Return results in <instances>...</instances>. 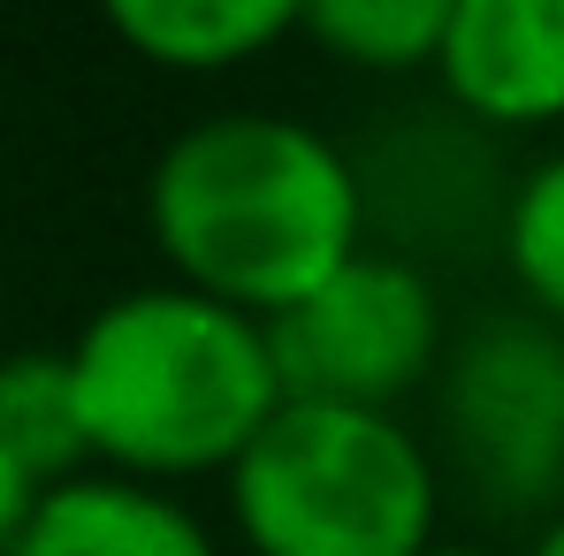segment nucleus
<instances>
[{"mask_svg":"<svg viewBox=\"0 0 564 556\" xmlns=\"http://www.w3.org/2000/svg\"><path fill=\"white\" fill-rule=\"evenodd\" d=\"M145 237L169 282L275 320L375 244L359 153L282 107H214L145 176Z\"/></svg>","mask_w":564,"mask_h":556,"instance_id":"nucleus-1","label":"nucleus"},{"mask_svg":"<svg viewBox=\"0 0 564 556\" xmlns=\"http://www.w3.org/2000/svg\"><path fill=\"white\" fill-rule=\"evenodd\" d=\"M62 351L93 465L153 488L229 480L237 458L290 404L268 320L198 297L169 275L130 282L93 305Z\"/></svg>","mask_w":564,"mask_h":556,"instance_id":"nucleus-2","label":"nucleus"},{"mask_svg":"<svg viewBox=\"0 0 564 556\" xmlns=\"http://www.w3.org/2000/svg\"><path fill=\"white\" fill-rule=\"evenodd\" d=\"M443 458L404 412L290 396L221 480L252 556H420L443 542Z\"/></svg>","mask_w":564,"mask_h":556,"instance_id":"nucleus-3","label":"nucleus"},{"mask_svg":"<svg viewBox=\"0 0 564 556\" xmlns=\"http://www.w3.org/2000/svg\"><path fill=\"white\" fill-rule=\"evenodd\" d=\"M435 458L488 519L564 511V328L527 305L473 313L435 373Z\"/></svg>","mask_w":564,"mask_h":556,"instance_id":"nucleus-4","label":"nucleus"},{"mask_svg":"<svg viewBox=\"0 0 564 556\" xmlns=\"http://www.w3.org/2000/svg\"><path fill=\"white\" fill-rule=\"evenodd\" d=\"M451 305L435 268L367 244L351 268L321 282L313 297H297L290 313L268 320L282 389L305 404H367L397 412L404 396H420L443 359H451Z\"/></svg>","mask_w":564,"mask_h":556,"instance_id":"nucleus-5","label":"nucleus"},{"mask_svg":"<svg viewBox=\"0 0 564 556\" xmlns=\"http://www.w3.org/2000/svg\"><path fill=\"white\" fill-rule=\"evenodd\" d=\"M359 176H367V214H375L381 252H404L420 268H435L451 252H496L511 176L496 168V138L473 130L466 115L435 107V115L381 130L359 153Z\"/></svg>","mask_w":564,"mask_h":556,"instance_id":"nucleus-6","label":"nucleus"},{"mask_svg":"<svg viewBox=\"0 0 564 556\" xmlns=\"http://www.w3.org/2000/svg\"><path fill=\"white\" fill-rule=\"evenodd\" d=\"M443 107L488 138L564 122V0H451L435 54Z\"/></svg>","mask_w":564,"mask_h":556,"instance_id":"nucleus-7","label":"nucleus"},{"mask_svg":"<svg viewBox=\"0 0 564 556\" xmlns=\"http://www.w3.org/2000/svg\"><path fill=\"white\" fill-rule=\"evenodd\" d=\"M8 556H221V534L206 511H191L184 488L85 465L39 495Z\"/></svg>","mask_w":564,"mask_h":556,"instance_id":"nucleus-8","label":"nucleus"},{"mask_svg":"<svg viewBox=\"0 0 564 556\" xmlns=\"http://www.w3.org/2000/svg\"><path fill=\"white\" fill-rule=\"evenodd\" d=\"M107 31L176 77H221L297 39V0H115Z\"/></svg>","mask_w":564,"mask_h":556,"instance_id":"nucleus-9","label":"nucleus"},{"mask_svg":"<svg viewBox=\"0 0 564 556\" xmlns=\"http://www.w3.org/2000/svg\"><path fill=\"white\" fill-rule=\"evenodd\" d=\"M0 443L39 488L69 480L93 465L85 443V412H77V381H69V351H39L15 344L0 359Z\"/></svg>","mask_w":564,"mask_h":556,"instance_id":"nucleus-10","label":"nucleus"},{"mask_svg":"<svg viewBox=\"0 0 564 556\" xmlns=\"http://www.w3.org/2000/svg\"><path fill=\"white\" fill-rule=\"evenodd\" d=\"M443 31H451V0H313V8H297V39H313L328 62L375 69V77L435 69Z\"/></svg>","mask_w":564,"mask_h":556,"instance_id":"nucleus-11","label":"nucleus"},{"mask_svg":"<svg viewBox=\"0 0 564 556\" xmlns=\"http://www.w3.org/2000/svg\"><path fill=\"white\" fill-rule=\"evenodd\" d=\"M496 260H503V275L519 290V305L534 320L564 328V145L534 153L527 168H511Z\"/></svg>","mask_w":564,"mask_h":556,"instance_id":"nucleus-12","label":"nucleus"},{"mask_svg":"<svg viewBox=\"0 0 564 556\" xmlns=\"http://www.w3.org/2000/svg\"><path fill=\"white\" fill-rule=\"evenodd\" d=\"M39 495H46V488H39V480H31V472H23L15 458H8V443H0V556L15 549V534L31 526Z\"/></svg>","mask_w":564,"mask_h":556,"instance_id":"nucleus-13","label":"nucleus"},{"mask_svg":"<svg viewBox=\"0 0 564 556\" xmlns=\"http://www.w3.org/2000/svg\"><path fill=\"white\" fill-rule=\"evenodd\" d=\"M527 556H564V511H557V519H542V526L527 534Z\"/></svg>","mask_w":564,"mask_h":556,"instance_id":"nucleus-14","label":"nucleus"},{"mask_svg":"<svg viewBox=\"0 0 564 556\" xmlns=\"http://www.w3.org/2000/svg\"><path fill=\"white\" fill-rule=\"evenodd\" d=\"M420 556H503V549H488V542H435V549H420Z\"/></svg>","mask_w":564,"mask_h":556,"instance_id":"nucleus-15","label":"nucleus"},{"mask_svg":"<svg viewBox=\"0 0 564 556\" xmlns=\"http://www.w3.org/2000/svg\"><path fill=\"white\" fill-rule=\"evenodd\" d=\"M15 344H8V282H0V359H8Z\"/></svg>","mask_w":564,"mask_h":556,"instance_id":"nucleus-16","label":"nucleus"}]
</instances>
